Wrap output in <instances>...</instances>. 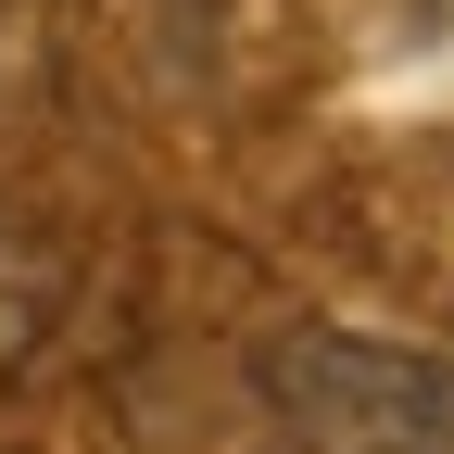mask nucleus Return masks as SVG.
<instances>
[{
    "label": "nucleus",
    "instance_id": "nucleus-1",
    "mask_svg": "<svg viewBox=\"0 0 454 454\" xmlns=\"http://www.w3.org/2000/svg\"><path fill=\"white\" fill-rule=\"evenodd\" d=\"M253 417L278 429V454H454V354L291 316L253 340Z\"/></svg>",
    "mask_w": 454,
    "mask_h": 454
},
{
    "label": "nucleus",
    "instance_id": "nucleus-2",
    "mask_svg": "<svg viewBox=\"0 0 454 454\" xmlns=\"http://www.w3.org/2000/svg\"><path fill=\"white\" fill-rule=\"evenodd\" d=\"M51 316H64V253H51L38 227L0 215V379H13L38 340H51Z\"/></svg>",
    "mask_w": 454,
    "mask_h": 454
}]
</instances>
